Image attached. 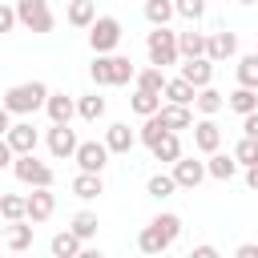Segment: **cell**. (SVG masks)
<instances>
[{
    "mask_svg": "<svg viewBox=\"0 0 258 258\" xmlns=\"http://www.w3.org/2000/svg\"><path fill=\"white\" fill-rule=\"evenodd\" d=\"M177 234H181V218H177V214H157V218L137 234V246H141V254H165V250L177 242Z\"/></svg>",
    "mask_w": 258,
    "mask_h": 258,
    "instance_id": "6da1fadb",
    "label": "cell"
},
{
    "mask_svg": "<svg viewBox=\"0 0 258 258\" xmlns=\"http://www.w3.org/2000/svg\"><path fill=\"white\" fill-rule=\"evenodd\" d=\"M44 97H48V85L44 81H20V85H12L8 93H4V109L8 113H20V117H28V113H36V109H44Z\"/></svg>",
    "mask_w": 258,
    "mask_h": 258,
    "instance_id": "7a4b0ae2",
    "label": "cell"
},
{
    "mask_svg": "<svg viewBox=\"0 0 258 258\" xmlns=\"http://www.w3.org/2000/svg\"><path fill=\"white\" fill-rule=\"evenodd\" d=\"M145 52H149V64L165 69V64H177L181 52H177V32H169V24H153V32L145 36Z\"/></svg>",
    "mask_w": 258,
    "mask_h": 258,
    "instance_id": "3957f363",
    "label": "cell"
},
{
    "mask_svg": "<svg viewBox=\"0 0 258 258\" xmlns=\"http://www.w3.org/2000/svg\"><path fill=\"white\" fill-rule=\"evenodd\" d=\"M12 173L24 181V185H52L56 173L48 161H36V153H16L12 157Z\"/></svg>",
    "mask_w": 258,
    "mask_h": 258,
    "instance_id": "277c9868",
    "label": "cell"
},
{
    "mask_svg": "<svg viewBox=\"0 0 258 258\" xmlns=\"http://www.w3.org/2000/svg\"><path fill=\"white\" fill-rule=\"evenodd\" d=\"M16 24H24L28 32H52L56 16H52L48 0H20L16 4Z\"/></svg>",
    "mask_w": 258,
    "mask_h": 258,
    "instance_id": "5b68a950",
    "label": "cell"
},
{
    "mask_svg": "<svg viewBox=\"0 0 258 258\" xmlns=\"http://www.w3.org/2000/svg\"><path fill=\"white\" fill-rule=\"evenodd\" d=\"M121 20L117 16H97L93 24H89V48L93 52H113L117 44H121Z\"/></svg>",
    "mask_w": 258,
    "mask_h": 258,
    "instance_id": "8992f818",
    "label": "cell"
},
{
    "mask_svg": "<svg viewBox=\"0 0 258 258\" xmlns=\"http://www.w3.org/2000/svg\"><path fill=\"white\" fill-rule=\"evenodd\" d=\"M52 210H56V194H52V185H32V194L24 198V218L36 226V222H48Z\"/></svg>",
    "mask_w": 258,
    "mask_h": 258,
    "instance_id": "52a82bcc",
    "label": "cell"
},
{
    "mask_svg": "<svg viewBox=\"0 0 258 258\" xmlns=\"http://www.w3.org/2000/svg\"><path fill=\"white\" fill-rule=\"evenodd\" d=\"M73 161H77L81 169H89V173H101V169L109 165V145H105V141H77Z\"/></svg>",
    "mask_w": 258,
    "mask_h": 258,
    "instance_id": "ba28073f",
    "label": "cell"
},
{
    "mask_svg": "<svg viewBox=\"0 0 258 258\" xmlns=\"http://www.w3.org/2000/svg\"><path fill=\"white\" fill-rule=\"evenodd\" d=\"M169 173H173L177 189H198V185L206 181V161H198V157H185V153H181V157L173 161V169H169Z\"/></svg>",
    "mask_w": 258,
    "mask_h": 258,
    "instance_id": "9c48e42d",
    "label": "cell"
},
{
    "mask_svg": "<svg viewBox=\"0 0 258 258\" xmlns=\"http://www.w3.org/2000/svg\"><path fill=\"white\" fill-rule=\"evenodd\" d=\"M206 56H210L214 64H222V60L238 56V32L222 28V32H214V36H206Z\"/></svg>",
    "mask_w": 258,
    "mask_h": 258,
    "instance_id": "30bf717a",
    "label": "cell"
},
{
    "mask_svg": "<svg viewBox=\"0 0 258 258\" xmlns=\"http://www.w3.org/2000/svg\"><path fill=\"white\" fill-rule=\"evenodd\" d=\"M189 129H194V149H198V153L222 149V129L214 125V117H202V121H194Z\"/></svg>",
    "mask_w": 258,
    "mask_h": 258,
    "instance_id": "8fae6325",
    "label": "cell"
},
{
    "mask_svg": "<svg viewBox=\"0 0 258 258\" xmlns=\"http://www.w3.org/2000/svg\"><path fill=\"white\" fill-rule=\"evenodd\" d=\"M4 141L12 145V153H36V129H32V121H12L8 133H4Z\"/></svg>",
    "mask_w": 258,
    "mask_h": 258,
    "instance_id": "7c38bea8",
    "label": "cell"
},
{
    "mask_svg": "<svg viewBox=\"0 0 258 258\" xmlns=\"http://www.w3.org/2000/svg\"><path fill=\"white\" fill-rule=\"evenodd\" d=\"M48 153H52L56 161L77 153V133L69 129V121H64V125H56V121H52V129H48Z\"/></svg>",
    "mask_w": 258,
    "mask_h": 258,
    "instance_id": "4fadbf2b",
    "label": "cell"
},
{
    "mask_svg": "<svg viewBox=\"0 0 258 258\" xmlns=\"http://www.w3.org/2000/svg\"><path fill=\"white\" fill-rule=\"evenodd\" d=\"M181 77H185L194 89H202V85H210V81H214V60H210V56H185Z\"/></svg>",
    "mask_w": 258,
    "mask_h": 258,
    "instance_id": "5bb4252c",
    "label": "cell"
},
{
    "mask_svg": "<svg viewBox=\"0 0 258 258\" xmlns=\"http://www.w3.org/2000/svg\"><path fill=\"white\" fill-rule=\"evenodd\" d=\"M44 113H48V121L64 125V121H73V113H77V101H73L69 93H48V97H44Z\"/></svg>",
    "mask_w": 258,
    "mask_h": 258,
    "instance_id": "9a60e30c",
    "label": "cell"
},
{
    "mask_svg": "<svg viewBox=\"0 0 258 258\" xmlns=\"http://www.w3.org/2000/svg\"><path fill=\"white\" fill-rule=\"evenodd\" d=\"M157 117H161V125L165 129H189L194 125V113H189V105H177V101H165L161 109H157Z\"/></svg>",
    "mask_w": 258,
    "mask_h": 258,
    "instance_id": "2e32d148",
    "label": "cell"
},
{
    "mask_svg": "<svg viewBox=\"0 0 258 258\" xmlns=\"http://www.w3.org/2000/svg\"><path fill=\"white\" fill-rule=\"evenodd\" d=\"M105 145H109V153H129V149L137 145V133H133L125 121H113V125L105 129Z\"/></svg>",
    "mask_w": 258,
    "mask_h": 258,
    "instance_id": "e0dca14e",
    "label": "cell"
},
{
    "mask_svg": "<svg viewBox=\"0 0 258 258\" xmlns=\"http://www.w3.org/2000/svg\"><path fill=\"white\" fill-rule=\"evenodd\" d=\"M149 153H153V161H161V165H173L177 157H181V141H177V133L173 129H165L153 145H149Z\"/></svg>",
    "mask_w": 258,
    "mask_h": 258,
    "instance_id": "ac0fdd59",
    "label": "cell"
},
{
    "mask_svg": "<svg viewBox=\"0 0 258 258\" xmlns=\"http://www.w3.org/2000/svg\"><path fill=\"white\" fill-rule=\"evenodd\" d=\"M73 198H81V202H93V198H101L105 194V181H101V173H89V169H81L77 177H73Z\"/></svg>",
    "mask_w": 258,
    "mask_h": 258,
    "instance_id": "d6986e66",
    "label": "cell"
},
{
    "mask_svg": "<svg viewBox=\"0 0 258 258\" xmlns=\"http://www.w3.org/2000/svg\"><path fill=\"white\" fill-rule=\"evenodd\" d=\"M194 109H198L202 117H214V113L226 109V93H218L214 85H202V89L194 93Z\"/></svg>",
    "mask_w": 258,
    "mask_h": 258,
    "instance_id": "ffe728a7",
    "label": "cell"
},
{
    "mask_svg": "<svg viewBox=\"0 0 258 258\" xmlns=\"http://www.w3.org/2000/svg\"><path fill=\"white\" fill-rule=\"evenodd\" d=\"M238 173V161H234V153H206V177H218V181H230Z\"/></svg>",
    "mask_w": 258,
    "mask_h": 258,
    "instance_id": "44dd1931",
    "label": "cell"
},
{
    "mask_svg": "<svg viewBox=\"0 0 258 258\" xmlns=\"http://www.w3.org/2000/svg\"><path fill=\"white\" fill-rule=\"evenodd\" d=\"M4 246H8V250H16V254L32 246V226H28V218L8 222V230H4Z\"/></svg>",
    "mask_w": 258,
    "mask_h": 258,
    "instance_id": "7402d4cb",
    "label": "cell"
},
{
    "mask_svg": "<svg viewBox=\"0 0 258 258\" xmlns=\"http://www.w3.org/2000/svg\"><path fill=\"white\" fill-rule=\"evenodd\" d=\"M48 250H52V258H77V254L85 250V242H81L73 230H60V234H52Z\"/></svg>",
    "mask_w": 258,
    "mask_h": 258,
    "instance_id": "603a6c76",
    "label": "cell"
},
{
    "mask_svg": "<svg viewBox=\"0 0 258 258\" xmlns=\"http://www.w3.org/2000/svg\"><path fill=\"white\" fill-rule=\"evenodd\" d=\"M194 85L185 81V77H165V89H161V97L165 101H177V105H194Z\"/></svg>",
    "mask_w": 258,
    "mask_h": 258,
    "instance_id": "cb8c5ba5",
    "label": "cell"
},
{
    "mask_svg": "<svg viewBox=\"0 0 258 258\" xmlns=\"http://www.w3.org/2000/svg\"><path fill=\"white\" fill-rule=\"evenodd\" d=\"M137 77V64L129 56H109V85H129Z\"/></svg>",
    "mask_w": 258,
    "mask_h": 258,
    "instance_id": "d4e9b609",
    "label": "cell"
},
{
    "mask_svg": "<svg viewBox=\"0 0 258 258\" xmlns=\"http://www.w3.org/2000/svg\"><path fill=\"white\" fill-rule=\"evenodd\" d=\"M129 109H133L137 117H149V113H157V109H161V97H157V93H149V89H133Z\"/></svg>",
    "mask_w": 258,
    "mask_h": 258,
    "instance_id": "484cf974",
    "label": "cell"
},
{
    "mask_svg": "<svg viewBox=\"0 0 258 258\" xmlns=\"http://www.w3.org/2000/svg\"><path fill=\"white\" fill-rule=\"evenodd\" d=\"M226 105H230L234 113H254V109H258V89H246V85H238V89L226 97Z\"/></svg>",
    "mask_w": 258,
    "mask_h": 258,
    "instance_id": "4316f807",
    "label": "cell"
},
{
    "mask_svg": "<svg viewBox=\"0 0 258 258\" xmlns=\"http://www.w3.org/2000/svg\"><path fill=\"white\" fill-rule=\"evenodd\" d=\"M97 226H101V222H97V214H93V210H81V214H73V222H69V230H73L81 242L97 238Z\"/></svg>",
    "mask_w": 258,
    "mask_h": 258,
    "instance_id": "83f0119b",
    "label": "cell"
},
{
    "mask_svg": "<svg viewBox=\"0 0 258 258\" xmlns=\"http://www.w3.org/2000/svg\"><path fill=\"white\" fill-rule=\"evenodd\" d=\"M93 20H97V4L93 0H73L69 4V24L73 28H89Z\"/></svg>",
    "mask_w": 258,
    "mask_h": 258,
    "instance_id": "f1b7e54d",
    "label": "cell"
},
{
    "mask_svg": "<svg viewBox=\"0 0 258 258\" xmlns=\"http://www.w3.org/2000/svg\"><path fill=\"white\" fill-rule=\"evenodd\" d=\"M177 52L181 56H206V32H177Z\"/></svg>",
    "mask_w": 258,
    "mask_h": 258,
    "instance_id": "f546056e",
    "label": "cell"
},
{
    "mask_svg": "<svg viewBox=\"0 0 258 258\" xmlns=\"http://www.w3.org/2000/svg\"><path fill=\"white\" fill-rule=\"evenodd\" d=\"M133 85H137V89H149V93L161 97V89H165V73H161L157 64H149V69H141V73L133 77Z\"/></svg>",
    "mask_w": 258,
    "mask_h": 258,
    "instance_id": "4dcf8cb0",
    "label": "cell"
},
{
    "mask_svg": "<svg viewBox=\"0 0 258 258\" xmlns=\"http://www.w3.org/2000/svg\"><path fill=\"white\" fill-rule=\"evenodd\" d=\"M173 189H177L173 173H153V177L145 181V194H149V198H157V202H165V198H169Z\"/></svg>",
    "mask_w": 258,
    "mask_h": 258,
    "instance_id": "1f68e13d",
    "label": "cell"
},
{
    "mask_svg": "<svg viewBox=\"0 0 258 258\" xmlns=\"http://www.w3.org/2000/svg\"><path fill=\"white\" fill-rule=\"evenodd\" d=\"M77 113H81L85 121H101V117H105V97H97V93L77 97Z\"/></svg>",
    "mask_w": 258,
    "mask_h": 258,
    "instance_id": "d6a6232c",
    "label": "cell"
},
{
    "mask_svg": "<svg viewBox=\"0 0 258 258\" xmlns=\"http://www.w3.org/2000/svg\"><path fill=\"white\" fill-rule=\"evenodd\" d=\"M0 218L4 222H20L24 218V194H0Z\"/></svg>",
    "mask_w": 258,
    "mask_h": 258,
    "instance_id": "836d02e7",
    "label": "cell"
},
{
    "mask_svg": "<svg viewBox=\"0 0 258 258\" xmlns=\"http://www.w3.org/2000/svg\"><path fill=\"white\" fill-rule=\"evenodd\" d=\"M145 20L149 24H169L173 20V0H145Z\"/></svg>",
    "mask_w": 258,
    "mask_h": 258,
    "instance_id": "e575fe53",
    "label": "cell"
},
{
    "mask_svg": "<svg viewBox=\"0 0 258 258\" xmlns=\"http://www.w3.org/2000/svg\"><path fill=\"white\" fill-rule=\"evenodd\" d=\"M238 85L258 89V52H246V56L238 60Z\"/></svg>",
    "mask_w": 258,
    "mask_h": 258,
    "instance_id": "d590c367",
    "label": "cell"
},
{
    "mask_svg": "<svg viewBox=\"0 0 258 258\" xmlns=\"http://www.w3.org/2000/svg\"><path fill=\"white\" fill-rule=\"evenodd\" d=\"M234 161H238V165H258V141H254V137H242V141L234 145Z\"/></svg>",
    "mask_w": 258,
    "mask_h": 258,
    "instance_id": "8d00e7d4",
    "label": "cell"
},
{
    "mask_svg": "<svg viewBox=\"0 0 258 258\" xmlns=\"http://www.w3.org/2000/svg\"><path fill=\"white\" fill-rule=\"evenodd\" d=\"M161 133H165V125H161V117H157V113H149V117H145V125H141V133H137V141H145V145H153V141H157Z\"/></svg>",
    "mask_w": 258,
    "mask_h": 258,
    "instance_id": "74e56055",
    "label": "cell"
},
{
    "mask_svg": "<svg viewBox=\"0 0 258 258\" xmlns=\"http://www.w3.org/2000/svg\"><path fill=\"white\" fill-rule=\"evenodd\" d=\"M173 12L185 20H202L206 16V0H173Z\"/></svg>",
    "mask_w": 258,
    "mask_h": 258,
    "instance_id": "f35d334b",
    "label": "cell"
},
{
    "mask_svg": "<svg viewBox=\"0 0 258 258\" xmlns=\"http://www.w3.org/2000/svg\"><path fill=\"white\" fill-rule=\"evenodd\" d=\"M89 77H93V85H109V52H97V56H93Z\"/></svg>",
    "mask_w": 258,
    "mask_h": 258,
    "instance_id": "ab89813d",
    "label": "cell"
},
{
    "mask_svg": "<svg viewBox=\"0 0 258 258\" xmlns=\"http://www.w3.org/2000/svg\"><path fill=\"white\" fill-rule=\"evenodd\" d=\"M12 28H16V8L0 4V36H4V32H12Z\"/></svg>",
    "mask_w": 258,
    "mask_h": 258,
    "instance_id": "60d3db41",
    "label": "cell"
},
{
    "mask_svg": "<svg viewBox=\"0 0 258 258\" xmlns=\"http://www.w3.org/2000/svg\"><path fill=\"white\" fill-rule=\"evenodd\" d=\"M242 137H254L258 141V109L254 113H242Z\"/></svg>",
    "mask_w": 258,
    "mask_h": 258,
    "instance_id": "b9f144b4",
    "label": "cell"
},
{
    "mask_svg": "<svg viewBox=\"0 0 258 258\" xmlns=\"http://www.w3.org/2000/svg\"><path fill=\"white\" fill-rule=\"evenodd\" d=\"M234 258H258V242H242V246L234 250Z\"/></svg>",
    "mask_w": 258,
    "mask_h": 258,
    "instance_id": "7bdbcfd3",
    "label": "cell"
},
{
    "mask_svg": "<svg viewBox=\"0 0 258 258\" xmlns=\"http://www.w3.org/2000/svg\"><path fill=\"white\" fill-rule=\"evenodd\" d=\"M12 157H16V153H12V145L0 137V169H4V165H12Z\"/></svg>",
    "mask_w": 258,
    "mask_h": 258,
    "instance_id": "ee69618b",
    "label": "cell"
},
{
    "mask_svg": "<svg viewBox=\"0 0 258 258\" xmlns=\"http://www.w3.org/2000/svg\"><path fill=\"white\" fill-rule=\"evenodd\" d=\"M214 254H218V250H214L210 242H202V246H194V258H214Z\"/></svg>",
    "mask_w": 258,
    "mask_h": 258,
    "instance_id": "f6af8a7d",
    "label": "cell"
},
{
    "mask_svg": "<svg viewBox=\"0 0 258 258\" xmlns=\"http://www.w3.org/2000/svg\"><path fill=\"white\" fill-rule=\"evenodd\" d=\"M246 185L258 194V165H246Z\"/></svg>",
    "mask_w": 258,
    "mask_h": 258,
    "instance_id": "bcb514c9",
    "label": "cell"
},
{
    "mask_svg": "<svg viewBox=\"0 0 258 258\" xmlns=\"http://www.w3.org/2000/svg\"><path fill=\"white\" fill-rule=\"evenodd\" d=\"M8 125H12V113H8V109H4V105H0V137H4V133H8Z\"/></svg>",
    "mask_w": 258,
    "mask_h": 258,
    "instance_id": "7dc6e473",
    "label": "cell"
},
{
    "mask_svg": "<svg viewBox=\"0 0 258 258\" xmlns=\"http://www.w3.org/2000/svg\"><path fill=\"white\" fill-rule=\"evenodd\" d=\"M238 4H258V0H238Z\"/></svg>",
    "mask_w": 258,
    "mask_h": 258,
    "instance_id": "c3c4849f",
    "label": "cell"
},
{
    "mask_svg": "<svg viewBox=\"0 0 258 258\" xmlns=\"http://www.w3.org/2000/svg\"><path fill=\"white\" fill-rule=\"evenodd\" d=\"M0 242H4V226H0Z\"/></svg>",
    "mask_w": 258,
    "mask_h": 258,
    "instance_id": "681fc988",
    "label": "cell"
}]
</instances>
